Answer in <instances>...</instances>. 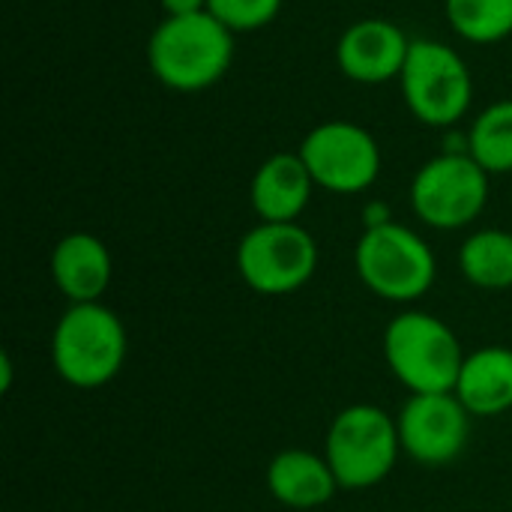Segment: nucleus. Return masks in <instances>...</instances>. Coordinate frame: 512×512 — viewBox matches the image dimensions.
<instances>
[{"mask_svg": "<svg viewBox=\"0 0 512 512\" xmlns=\"http://www.w3.org/2000/svg\"><path fill=\"white\" fill-rule=\"evenodd\" d=\"M468 153L489 174L512 171V99L495 102L477 114L468 129Z\"/></svg>", "mask_w": 512, "mask_h": 512, "instance_id": "obj_17", "label": "nucleus"}, {"mask_svg": "<svg viewBox=\"0 0 512 512\" xmlns=\"http://www.w3.org/2000/svg\"><path fill=\"white\" fill-rule=\"evenodd\" d=\"M471 417H498L512 408V351L492 345L465 357L456 390Z\"/></svg>", "mask_w": 512, "mask_h": 512, "instance_id": "obj_14", "label": "nucleus"}, {"mask_svg": "<svg viewBox=\"0 0 512 512\" xmlns=\"http://www.w3.org/2000/svg\"><path fill=\"white\" fill-rule=\"evenodd\" d=\"M234 60V33L207 9L165 18L150 42L147 63L153 75L177 93H198L216 84Z\"/></svg>", "mask_w": 512, "mask_h": 512, "instance_id": "obj_1", "label": "nucleus"}, {"mask_svg": "<svg viewBox=\"0 0 512 512\" xmlns=\"http://www.w3.org/2000/svg\"><path fill=\"white\" fill-rule=\"evenodd\" d=\"M51 360L57 375L78 390L108 384L126 360L123 321L102 303H72L54 327Z\"/></svg>", "mask_w": 512, "mask_h": 512, "instance_id": "obj_2", "label": "nucleus"}, {"mask_svg": "<svg viewBox=\"0 0 512 512\" xmlns=\"http://www.w3.org/2000/svg\"><path fill=\"white\" fill-rule=\"evenodd\" d=\"M159 6L165 9V18H177V15H195L207 9V0H159Z\"/></svg>", "mask_w": 512, "mask_h": 512, "instance_id": "obj_20", "label": "nucleus"}, {"mask_svg": "<svg viewBox=\"0 0 512 512\" xmlns=\"http://www.w3.org/2000/svg\"><path fill=\"white\" fill-rule=\"evenodd\" d=\"M411 51L405 30L384 18L354 21L336 45L339 69L357 84H384L402 75Z\"/></svg>", "mask_w": 512, "mask_h": 512, "instance_id": "obj_11", "label": "nucleus"}, {"mask_svg": "<svg viewBox=\"0 0 512 512\" xmlns=\"http://www.w3.org/2000/svg\"><path fill=\"white\" fill-rule=\"evenodd\" d=\"M354 264L363 285L390 303L420 300L438 273L429 243L399 222L366 228L357 243Z\"/></svg>", "mask_w": 512, "mask_h": 512, "instance_id": "obj_4", "label": "nucleus"}, {"mask_svg": "<svg viewBox=\"0 0 512 512\" xmlns=\"http://www.w3.org/2000/svg\"><path fill=\"white\" fill-rule=\"evenodd\" d=\"M282 9V0H207V12L231 33H252L267 27Z\"/></svg>", "mask_w": 512, "mask_h": 512, "instance_id": "obj_19", "label": "nucleus"}, {"mask_svg": "<svg viewBox=\"0 0 512 512\" xmlns=\"http://www.w3.org/2000/svg\"><path fill=\"white\" fill-rule=\"evenodd\" d=\"M297 153L306 162L315 186L336 195H357L381 174V147L375 135L348 120L315 126Z\"/></svg>", "mask_w": 512, "mask_h": 512, "instance_id": "obj_9", "label": "nucleus"}, {"mask_svg": "<svg viewBox=\"0 0 512 512\" xmlns=\"http://www.w3.org/2000/svg\"><path fill=\"white\" fill-rule=\"evenodd\" d=\"M312 174L300 153H276L264 159L252 177L249 198L261 222H297L312 198Z\"/></svg>", "mask_w": 512, "mask_h": 512, "instance_id": "obj_12", "label": "nucleus"}, {"mask_svg": "<svg viewBox=\"0 0 512 512\" xmlns=\"http://www.w3.org/2000/svg\"><path fill=\"white\" fill-rule=\"evenodd\" d=\"M486 201L489 171L468 150H447L429 159L411 183L414 213L438 231L471 225Z\"/></svg>", "mask_w": 512, "mask_h": 512, "instance_id": "obj_7", "label": "nucleus"}, {"mask_svg": "<svg viewBox=\"0 0 512 512\" xmlns=\"http://www.w3.org/2000/svg\"><path fill=\"white\" fill-rule=\"evenodd\" d=\"M399 429L390 414L375 405L345 408L327 432V465L339 489L378 486L399 459Z\"/></svg>", "mask_w": 512, "mask_h": 512, "instance_id": "obj_6", "label": "nucleus"}, {"mask_svg": "<svg viewBox=\"0 0 512 512\" xmlns=\"http://www.w3.org/2000/svg\"><path fill=\"white\" fill-rule=\"evenodd\" d=\"M402 450L426 465L441 468L462 456L471 432V414L456 393H414L396 420Z\"/></svg>", "mask_w": 512, "mask_h": 512, "instance_id": "obj_10", "label": "nucleus"}, {"mask_svg": "<svg viewBox=\"0 0 512 512\" xmlns=\"http://www.w3.org/2000/svg\"><path fill=\"white\" fill-rule=\"evenodd\" d=\"M399 81L411 114L432 129L456 126L474 99V78L468 63L456 48L435 39L411 42Z\"/></svg>", "mask_w": 512, "mask_h": 512, "instance_id": "obj_5", "label": "nucleus"}, {"mask_svg": "<svg viewBox=\"0 0 512 512\" xmlns=\"http://www.w3.org/2000/svg\"><path fill=\"white\" fill-rule=\"evenodd\" d=\"M384 357L411 393H453L465 354L456 333L429 312H402L384 333Z\"/></svg>", "mask_w": 512, "mask_h": 512, "instance_id": "obj_3", "label": "nucleus"}, {"mask_svg": "<svg viewBox=\"0 0 512 512\" xmlns=\"http://www.w3.org/2000/svg\"><path fill=\"white\" fill-rule=\"evenodd\" d=\"M462 273L471 285L486 291L512 288V234L501 228H483L462 243Z\"/></svg>", "mask_w": 512, "mask_h": 512, "instance_id": "obj_16", "label": "nucleus"}, {"mask_svg": "<svg viewBox=\"0 0 512 512\" xmlns=\"http://www.w3.org/2000/svg\"><path fill=\"white\" fill-rule=\"evenodd\" d=\"M267 486L273 498L291 510H315L324 507L339 483L327 465V459L306 450H285L267 468Z\"/></svg>", "mask_w": 512, "mask_h": 512, "instance_id": "obj_15", "label": "nucleus"}, {"mask_svg": "<svg viewBox=\"0 0 512 512\" xmlns=\"http://www.w3.org/2000/svg\"><path fill=\"white\" fill-rule=\"evenodd\" d=\"M51 276L69 303H99L111 282V255L93 234H66L51 252Z\"/></svg>", "mask_w": 512, "mask_h": 512, "instance_id": "obj_13", "label": "nucleus"}, {"mask_svg": "<svg viewBox=\"0 0 512 512\" xmlns=\"http://www.w3.org/2000/svg\"><path fill=\"white\" fill-rule=\"evenodd\" d=\"M318 267V243L297 222H261L237 246L243 282L264 294L282 297L300 291Z\"/></svg>", "mask_w": 512, "mask_h": 512, "instance_id": "obj_8", "label": "nucleus"}, {"mask_svg": "<svg viewBox=\"0 0 512 512\" xmlns=\"http://www.w3.org/2000/svg\"><path fill=\"white\" fill-rule=\"evenodd\" d=\"M447 21L456 36L474 45H495L512 33V0H447Z\"/></svg>", "mask_w": 512, "mask_h": 512, "instance_id": "obj_18", "label": "nucleus"}]
</instances>
